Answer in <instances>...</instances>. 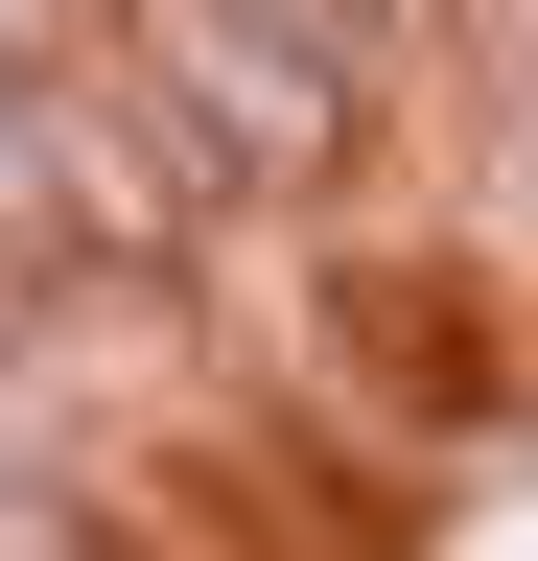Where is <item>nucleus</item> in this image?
<instances>
[{
    "instance_id": "f03ea898",
    "label": "nucleus",
    "mask_w": 538,
    "mask_h": 561,
    "mask_svg": "<svg viewBox=\"0 0 538 561\" xmlns=\"http://www.w3.org/2000/svg\"><path fill=\"white\" fill-rule=\"evenodd\" d=\"M24 305H47V280H24V257H0V351H24Z\"/></svg>"
},
{
    "instance_id": "f257e3e1",
    "label": "nucleus",
    "mask_w": 538,
    "mask_h": 561,
    "mask_svg": "<svg viewBox=\"0 0 538 561\" xmlns=\"http://www.w3.org/2000/svg\"><path fill=\"white\" fill-rule=\"evenodd\" d=\"M94 47L164 94V140L211 187H352V140H375V70L282 0H94Z\"/></svg>"
}]
</instances>
